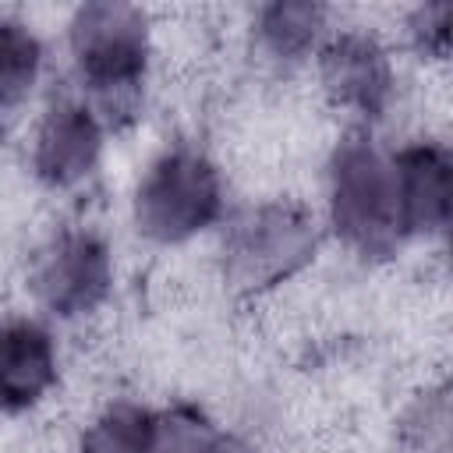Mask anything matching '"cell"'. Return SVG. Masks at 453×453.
Listing matches in <instances>:
<instances>
[{
    "label": "cell",
    "mask_w": 453,
    "mask_h": 453,
    "mask_svg": "<svg viewBox=\"0 0 453 453\" xmlns=\"http://www.w3.org/2000/svg\"><path fill=\"white\" fill-rule=\"evenodd\" d=\"M106 127L81 96H60L46 106L32 134V173L50 191L85 188L103 163Z\"/></svg>",
    "instance_id": "cell-7"
},
{
    "label": "cell",
    "mask_w": 453,
    "mask_h": 453,
    "mask_svg": "<svg viewBox=\"0 0 453 453\" xmlns=\"http://www.w3.org/2000/svg\"><path fill=\"white\" fill-rule=\"evenodd\" d=\"M329 32H333L329 7H322L315 0H273V4H262L251 18L255 53L269 67H280V71L315 60V53Z\"/></svg>",
    "instance_id": "cell-10"
},
{
    "label": "cell",
    "mask_w": 453,
    "mask_h": 453,
    "mask_svg": "<svg viewBox=\"0 0 453 453\" xmlns=\"http://www.w3.org/2000/svg\"><path fill=\"white\" fill-rule=\"evenodd\" d=\"M46 71V46L32 25L0 14V113L21 110Z\"/></svg>",
    "instance_id": "cell-11"
},
{
    "label": "cell",
    "mask_w": 453,
    "mask_h": 453,
    "mask_svg": "<svg viewBox=\"0 0 453 453\" xmlns=\"http://www.w3.org/2000/svg\"><path fill=\"white\" fill-rule=\"evenodd\" d=\"M60 379V350L35 319L0 322V411H32Z\"/></svg>",
    "instance_id": "cell-9"
},
{
    "label": "cell",
    "mask_w": 453,
    "mask_h": 453,
    "mask_svg": "<svg viewBox=\"0 0 453 453\" xmlns=\"http://www.w3.org/2000/svg\"><path fill=\"white\" fill-rule=\"evenodd\" d=\"M322 96L347 117L382 120L396 96V64L389 46L365 28H333L315 53Z\"/></svg>",
    "instance_id": "cell-6"
},
{
    "label": "cell",
    "mask_w": 453,
    "mask_h": 453,
    "mask_svg": "<svg viewBox=\"0 0 453 453\" xmlns=\"http://www.w3.org/2000/svg\"><path fill=\"white\" fill-rule=\"evenodd\" d=\"M326 223L333 237L361 258H386L407 241L400 230L389 152L379 149L368 127L347 131L329 152Z\"/></svg>",
    "instance_id": "cell-2"
},
{
    "label": "cell",
    "mask_w": 453,
    "mask_h": 453,
    "mask_svg": "<svg viewBox=\"0 0 453 453\" xmlns=\"http://www.w3.org/2000/svg\"><path fill=\"white\" fill-rule=\"evenodd\" d=\"M35 304L53 319H85L113 294V251L92 226H60L42 241L28 269Z\"/></svg>",
    "instance_id": "cell-5"
},
{
    "label": "cell",
    "mask_w": 453,
    "mask_h": 453,
    "mask_svg": "<svg viewBox=\"0 0 453 453\" xmlns=\"http://www.w3.org/2000/svg\"><path fill=\"white\" fill-rule=\"evenodd\" d=\"M403 237H439L453 209V159L442 142L418 138L389 152Z\"/></svg>",
    "instance_id": "cell-8"
},
{
    "label": "cell",
    "mask_w": 453,
    "mask_h": 453,
    "mask_svg": "<svg viewBox=\"0 0 453 453\" xmlns=\"http://www.w3.org/2000/svg\"><path fill=\"white\" fill-rule=\"evenodd\" d=\"M400 442L407 453H449V396L446 386L425 389L400 418Z\"/></svg>",
    "instance_id": "cell-13"
},
{
    "label": "cell",
    "mask_w": 453,
    "mask_h": 453,
    "mask_svg": "<svg viewBox=\"0 0 453 453\" xmlns=\"http://www.w3.org/2000/svg\"><path fill=\"white\" fill-rule=\"evenodd\" d=\"M223 432L195 403H170L145 411L138 453H216Z\"/></svg>",
    "instance_id": "cell-12"
},
{
    "label": "cell",
    "mask_w": 453,
    "mask_h": 453,
    "mask_svg": "<svg viewBox=\"0 0 453 453\" xmlns=\"http://www.w3.org/2000/svg\"><path fill=\"white\" fill-rule=\"evenodd\" d=\"M67 53L81 99L106 131L138 120L152 67V25L142 7L120 0L74 7L67 21Z\"/></svg>",
    "instance_id": "cell-1"
},
{
    "label": "cell",
    "mask_w": 453,
    "mask_h": 453,
    "mask_svg": "<svg viewBox=\"0 0 453 453\" xmlns=\"http://www.w3.org/2000/svg\"><path fill=\"white\" fill-rule=\"evenodd\" d=\"M315 216L287 198H269L230 216L219 241V276L230 294L258 297L304 273L319 255Z\"/></svg>",
    "instance_id": "cell-3"
},
{
    "label": "cell",
    "mask_w": 453,
    "mask_h": 453,
    "mask_svg": "<svg viewBox=\"0 0 453 453\" xmlns=\"http://www.w3.org/2000/svg\"><path fill=\"white\" fill-rule=\"evenodd\" d=\"M216 453H251V446H248V442H241L237 435H226V432H223V439H219Z\"/></svg>",
    "instance_id": "cell-16"
},
{
    "label": "cell",
    "mask_w": 453,
    "mask_h": 453,
    "mask_svg": "<svg viewBox=\"0 0 453 453\" xmlns=\"http://www.w3.org/2000/svg\"><path fill=\"white\" fill-rule=\"evenodd\" d=\"M142 425H145V407H138L134 400H113L85 425L78 439V453H138Z\"/></svg>",
    "instance_id": "cell-14"
},
{
    "label": "cell",
    "mask_w": 453,
    "mask_h": 453,
    "mask_svg": "<svg viewBox=\"0 0 453 453\" xmlns=\"http://www.w3.org/2000/svg\"><path fill=\"white\" fill-rule=\"evenodd\" d=\"M449 25H453V7L449 4H421L407 14V35L411 46L421 57L442 60L449 53Z\"/></svg>",
    "instance_id": "cell-15"
},
{
    "label": "cell",
    "mask_w": 453,
    "mask_h": 453,
    "mask_svg": "<svg viewBox=\"0 0 453 453\" xmlns=\"http://www.w3.org/2000/svg\"><path fill=\"white\" fill-rule=\"evenodd\" d=\"M226 188L219 166L195 145L163 149L134 184L131 223L152 244H188L223 219Z\"/></svg>",
    "instance_id": "cell-4"
}]
</instances>
